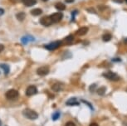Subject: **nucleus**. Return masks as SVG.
<instances>
[{
	"instance_id": "24",
	"label": "nucleus",
	"mask_w": 127,
	"mask_h": 126,
	"mask_svg": "<svg viewBox=\"0 0 127 126\" xmlns=\"http://www.w3.org/2000/svg\"><path fill=\"white\" fill-rule=\"evenodd\" d=\"M90 126H99V125H98L96 123H92L90 125Z\"/></svg>"
},
{
	"instance_id": "19",
	"label": "nucleus",
	"mask_w": 127,
	"mask_h": 126,
	"mask_svg": "<svg viewBox=\"0 0 127 126\" xmlns=\"http://www.w3.org/2000/svg\"><path fill=\"white\" fill-rule=\"evenodd\" d=\"M73 39H74V37H73V36H72V35H69V36H67V37H66V38H65V41L69 43V42H72V41H73Z\"/></svg>"
},
{
	"instance_id": "15",
	"label": "nucleus",
	"mask_w": 127,
	"mask_h": 126,
	"mask_svg": "<svg viewBox=\"0 0 127 126\" xmlns=\"http://www.w3.org/2000/svg\"><path fill=\"white\" fill-rule=\"evenodd\" d=\"M17 17V19L18 21H20V22H22L25 19V17H26V14L24 13H23V12H21V13H18V14L16 15Z\"/></svg>"
},
{
	"instance_id": "9",
	"label": "nucleus",
	"mask_w": 127,
	"mask_h": 126,
	"mask_svg": "<svg viewBox=\"0 0 127 126\" xmlns=\"http://www.w3.org/2000/svg\"><path fill=\"white\" fill-rule=\"evenodd\" d=\"M63 87L64 86L62 83H55V84L52 86V90L54 91L58 92V91H62V90H63Z\"/></svg>"
},
{
	"instance_id": "2",
	"label": "nucleus",
	"mask_w": 127,
	"mask_h": 126,
	"mask_svg": "<svg viewBox=\"0 0 127 126\" xmlns=\"http://www.w3.org/2000/svg\"><path fill=\"white\" fill-rule=\"evenodd\" d=\"M19 94H18V91H16L14 89H12V90H9L8 91L6 92V98L8 100H10V101H13V100H15L18 97Z\"/></svg>"
},
{
	"instance_id": "16",
	"label": "nucleus",
	"mask_w": 127,
	"mask_h": 126,
	"mask_svg": "<svg viewBox=\"0 0 127 126\" xmlns=\"http://www.w3.org/2000/svg\"><path fill=\"white\" fill-rule=\"evenodd\" d=\"M111 35L110 33H105L102 36V40L104 42H109L110 40H111Z\"/></svg>"
},
{
	"instance_id": "4",
	"label": "nucleus",
	"mask_w": 127,
	"mask_h": 126,
	"mask_svg": "<svg viewBox=\"0 0 127 126\" xmlns=\"http://www.w3.org/2000/svg\"><path fill=\"white\" fill-rule=\"evenodd\" d=\"M62 44V41H56L53 42H51L48 45H46L45 46V48L49 50V51H53V50L58 48V47L61 46Z\"/></svg>"
},
{
	"instance_id": "20",
	"label": "nucleus",
	"mask_w": 127,
	"mask_h": 126,
	"mask_svg": "<svg viewBox=\"0 0 127 126\" xmlns=\"http://www.w3.org/2000/svg\"><path fill=\"white\" fill-rule=\"evenodd\" d=\"M59 116H60V113H59V112L55 113L54 115H52V120H57V119L59 118Z\"/></svg>"
},
{
	"instance_id": "7",
	"label": "nucleus",
	"mask_w": 127,
	"mask_h": 126,
	"mask_svg": "<svg viewBox=\"0 0 127 126\" xmlns=\"http://www.w3.org/2000/svg\"><path fill=\"white\" fill-rule=\"evenodd\" d=\"M62 18H63V14H62V13H55L51 15L52 21L53 23H59L60 21L62 19Z\"/></svg>"
},
{
	"instance_id": "3",
	"label": "nucleus",
	"mask_w": 127,
	"mask_h": 126,
	"mask_svg": "<svg viewBox=\"0 0 127 126\" xmlns=\"http://www.w3.org/2000/svg\"><path fill=\"white\" fill-rule=\"evenodd\" d=\"M103 76L107 78V79H109L110 80H113V81H116V80H118L120 79L119 76L116 74V73H114L112 72V71H108V72L106 73H104Z\"/></svg>"
},
{
	"instance_id": "8",
	"label": "nucleus",
	"mask_w": 127,
	"mask_h": 126,
	"mask_svg": "<svg viewBox=\"0 0 127 126\" xmlns=\"http://www.w3.org/2000/svg\"><path fill=\"white\" fill-rule=\"evenodd\" d=\"M37 75L39 76H46L49 73V68L47 66H42V67L38 68L37 70Z\"/></svg>"
},
{
	"instance_id": "6",
	"label": "nucleus",
	"mask_w": 127,
	"mask_h": 126,
	"mask_svg": "<svg viewBox=\"0 0 127 126\" xmlns=\"http://www.w3.org/2000/svg\"><path fill=\"white\" fill-rule=\"evenodd\" d=\"M37 93V89L35 85H30L27 88L26 90V95L28 96H34Z\"/></svg>"
},
{
	"instance_id": "18",
	"label": "nucleus",
	"mask_w": 127,
	"mask_h": 126,
	"mask_svg": "<svg viewBox=\"0 0 127 126\" xmlns=\"http://www.w3.org/2000/svg\"><path fill=\"white\" fill-rule=\"evenodd\" d=\"M0 67L3 69L5 74H8V72H9V66L8 65H6V64H1V65H0Z\"/></svg>"
},
{
	"instance_id": "21",
	"label": "nucleus",
	"mask_w": 127,
	"mask_h": 126,
	"mask_svg": "<svg viewBox=\"0 0 127 126\" xmlns=\"http://www.w3.org/2000/svg\"><path fill=\"white\" fill-rule=\"evenodd\" d=\"M65 126H76V125L73 122H71V121H69V122H67Z\"/></svg>"
},
{
	"instance_id": "27",
	"label": "nucleus",
	"mask_w": 127,
	"mask_h": 126,
	"mask_svg": "<svg viewBox=\"0 0 127 126\" xmlns=\"http://www.w3.org/2000/svg\"><path fill=\"white\" fill-rule=\"evenodd\" d=\"M66 2H73V0H66Z\"/></svg>"
},
{
	"instance_id": "17",
	"label": "nucleus",
	"mask_w": 127,
	"mask_h": 126,
	"mask_svg": "<svg viewBox=\"0 0 127 126\" xmlns=\"http://www.w3.org/2000/svg\"><path fill=\"white\" fill-rule=\"evenodd\" d=\"M105 91H106V88L105 87H100L99 89L96 91V92L99 96H103V95H105Z\"/></svg>"
},
{
	"instance_id": "14",
	"label": "nucleus",
	"mask_w": 127,
	"mask_h": 126,
	"mask_svg": "<svg viewBox=\"0 0 127 126\" xmlns=\"http://www.w3.org/2000/svg\"><path fill=\"white\" fill-rule=\"evenodd\" d=\"M55 8H56L57 10L62 11V10H65L66 5L62 3H56V5H55Z\"/></svg>"
},
{
	"instance_id": "5",
	"label": "nucleus",
	"mask_w": 127,
	"mask_h": 126,
	"mask_svg": "<svg viewBox=\"0 0 127 126\" xmlns=\"http://www.w3.org/2000/svg\"><path fill=\"white\" fill-rule=\"evenodd\" d=\"M40 23L43 26L48 27V26L52 25L53 23H52V21L51 16H45V17H42L40 19Z\"/></svg>"
},
{
	"instance_id": "28",
	"label": "nucleus",
	"mask_w": 127,
	"mask_h": 126,
	"mask_svg": "<svg viewBox=\"0 0 127 126\" xmlns=\"http://www.w3.org/2000/svg\"><path fill=\"white\" fill-rule=\"evenodd\" d=\"M42 1H43V2H47V1H48V0H42Z\"/></svg>"
},
{
	"instance_id": "10",
	"label": "nucleus",
	"mask_w": 127,
	"mask_h": 126,
	"mask_svg": "<svg viewBox=\"0 0 127 126\" xmlns=\"http://www.w3.org/2000/svg\"><path fill=\"white\" fill-rule=\"evenodd\" d=\"M88 32V27H82L81 28H79V29L76 31V35L78 36H83V35H86Z\"/></svg>"
},
{
	"instance_id": "23",
	"label": "nucleus",
	"mask_w": 127,
	"mask_h": 126,
	"mask_svg": "<svg viewBox=\"0 0 127 126\" xmlns=\"http://www.w3.org/2000/svg\"><path fill=\"white\" fill-rule=\"evenodd\" d=\"M4 50V46L2 44H0V52H2Z\"/></svg>"
},
{
	"instance_id": "13",
	"label": "nucleus",
	"mask_w": 127,
	"mask_h": 126,
	"mask_svg": "<svg viewBox=\"0 0 127 126\" xmlns=\"http://www.w3.org/2000/svg\"><path fill=\"white\" fill-rule=\"evenodd\" d=\"M31 13H32V15L33 16H39L42 13V11L41 10L40 8H34L31 11Z\"/></svg>"
},
{
	"instance_id": "1",
	"label": "nucleus",
	"mask_w": 127,
	"mask_h": 126,
	"mask_svg": "<svg viewBox=\"0 0 127 126\" xmlns=\"http://www.w3.org/2000/svg\"><path fill=\"white\" fill-rule=\"evenodd\" d=\"M23 115L27 119H29V120H32L38 118V114L34 110H30V109H25L23 111Z\"/></svg>"
},
{
	"instance_id": "12",
	"label": "nucleus",
	"mask_w": 127,
	"mask_h": 126,
	"mask_svg": "<svg viewBox=\"0 0 127 126\" xmlns=\"http://www.w3.org/2000/svg\"><path fill=\"white\" fill-rule=\"evenodd\" d=\"M66 105H71V106H72V105H79V104H80V103H78L75 98H72V99L69 100V101H66Z\"/></svg>"
},
{
	"instance_id": "30",
	"label": "nucleus",
	"mask_w": 127,
	"mask_h": 126,
	"mask_svg": "<svg viewBox=\"0 0 127 126\" xmlns=\"http://www.w3.org/2000/svg\"><path fill=\"white\" fill-rule=\"evenodd\" d=\"M126 2H127V0H126Z\"/></svg>"
},
{
	"instance_id": "26",
	"label": "nucleus",
	"mask_w": 127,
	"mask_h": 126,
	"mask_svg": "<svg viewBox=\"0 0 127 126\" xmlns=\"http://www.w3.org/2000/svg\"><path fill=\"white\" fill-rule=\"evenodd\" d=\"M10 2H12V3H17V2L18 1V0H9Z\"/></svg>"
},
{
	"instance_id": "11",
	"label": "nucleus",
	"mask_w": 127,
	"mask_h": 126,
	"mask_svg": "<svg viewBox=\"0 0 127 126\" xmlns=\"http://www.w3.org/2000/svg\"><path fill=\"white\" fill-rule=\"evenodd\" d=\"M22 2L27 7H32L37 3V0H22Z\"/></svg>"
},
{
	"instance_id": "22",
	"label": "nucleus",
	"mask_w": 127,
	"mask_h": 126,
	"mask_svg": "<svg viewBox=\"0 0 127 126\" xmlns=\"http://www.w3.org/2000/svg\"><path fill=\"white\" fill-rule=\"evenodd\" d=\"M113 2H115V3H123V0H112Z\"/></svg>"
},
{
	"instance_id": "29",
	"label": "nucleus",
	"mask_w": 127,
	"mask_h": 126,
	"mask_svg": "<svg viewBox=\"0 0 127 126\" xmlns=\"http://www.w3.org/2000/svg\"><path fill=\"white\" fill-rule=\"evenodd\" d=\"M0 126H2V123H1V121H0Z\"/></svg>"
},
{
	"instance_id": "25",
	"label": "nucleus",
	"mask_w": 127,
	"mask_h": 126,
	"mask_svg": "<svg viewBox=\"0 0 127 126\" xmlns=\"http://www.w3.org/2000/svg\"><path fill=\"white\" fill-rule=\"evenodd\" d=\"M3 13H4V10L2 8H0V15H2V14H3Z\"/></svg>"
}]
</instances>
